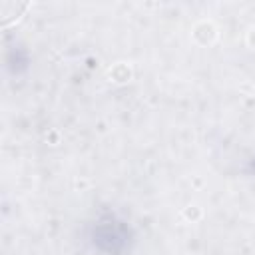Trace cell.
Segmentation results:
<instances>
[{
    "label": "cell",
    "instance_id": "6da1fadb",
    "mask_svg": "<svg viewBox=\"0 0 255 255\" xmlns=\"http://www.w3.org/2000/svg\"><path fill=\"white\" fill-rule=\"evenodd\" d=\"M26 8H28L26 2H10V0L0 2V16H2L0 20H2V26H8L12 20H18L24 14Z\"/></svg>",
    "mask_w": 255,
    "mask_h": 255
}]
</instances>
